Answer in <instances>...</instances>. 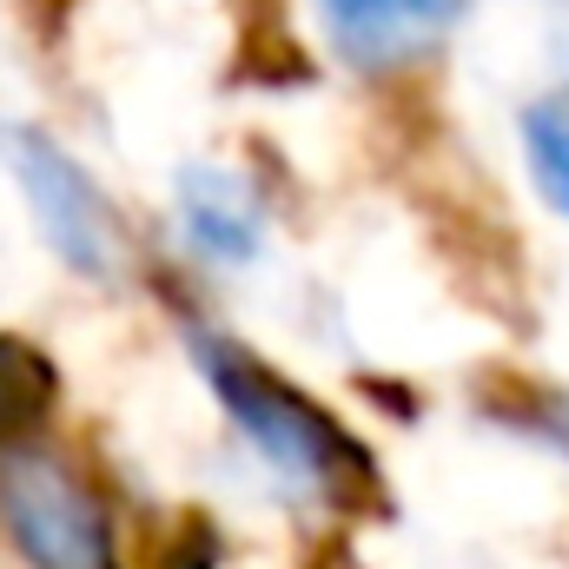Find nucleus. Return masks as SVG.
Here are the masks:
<instances>
[{"mask_svg":"<svg viewBox=\"0 0 569 569\" xmlns=\"http://www.w3.org/2000/svg\"><path fill=\"white\" fill-rule=\"evenodd\" d=\"M186 351L219 398L226 425L246 437V450L305 503H358L371 490V450L338 425L318 398H305L284 371H272L252 345H239L219 325H186Z\"/></svg>","mask_w":569,"mask_h":569,"instance_id":"obj_1","label":"nucleus"},{"mask_svg":"<svg viewBox=\"0 0 569 569\" xmlns=\"http://www.w3.org/2000/svg\"><path fill=\"white\" fill-rule=\"evenodd\" d=\"M7 166H13V179H20V192L33 206L40 239L53 246V259L67 272H80L93 284H113L127 272V259H133L127 226H120L113 199L100 192V179L67 146L33 133V127H13L7 133Z\"/></svg>","mask_w":569,"mask_h":569,"instance_id":"obj_2","label":"nucleus"},{"mask_svg":"<svg viewBox=\"0 0 569 569\" xmlns=\"http://www.w3.org/2000/svg\"><path fill=\"white\" fill-rule=\"evenodd\" d=\"M0 523L33 569H107V510L93 483L47 443L0 450Z\"/></svg>","mask_w":569,"mask_h":569,"instance_id":"obj_3","label":"nucleus"},{"mask_svg":"<svg viewBox=\"0 0 569 569\" xmlns=\"http://www.w3.org/2000/svg\"><path fill=\"white\" fill-rule=\"evenodd\" d=\"M470 13V0H318L325 40L351 73H411L418 60H430L457 20Z\"/></svg>","mask_w":569,"mask_h":569,"instance_id":"obj_4","label":"nucleus"},{"mask_svg":"<svg viewBox=\"0 0 569 569\" xmlns=\"http://www.w3.org/2000/svg\"><path fill=\"white\" fill-rule=\"evenodd\" d=\"M172 212H179L186 252L212 272H252L272 246V206L259 179L239 166H186Z\"/></svg>","mask_w":569,"mask_h":569,"instance_id":"obj_5","label":"nucleus"},{"mask_svg":"<svg viewBox=\"0 0 569 569\" xmlns=\"http://www.w3.org/2000/svg\"><path fill=\"white\" fill-rule=\"evenodd\" d=\"M517 140H523V166L543 192V206L569 219V87L563 93H543L517 113Z\"/></svg>","mask_w":569,"mask_h":569,"instance_id":"obj_6","label":"nucleus"},{"mask_svg":"<svg viewBox=\"0 0 569 569\" xmlns=\"http://www.w3.org/2000/svg\"><path fill=\"white\" fill-rule=\"evenodd\" d=\"M557 60H563V73H569V33H557Z\"/></svg>","mask_w":569,"mask_h":569,"instance_id":"obj_7","label":"nucleus"}]
</instances>
